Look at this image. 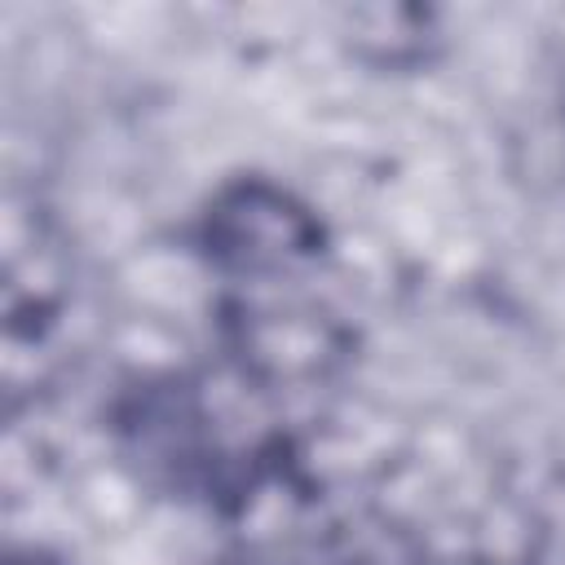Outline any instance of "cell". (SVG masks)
Segmentation results:
<instances>
[{"instance_id": "obj_1", "label": "cell", "mask_w": 565, "mask_h": 565, "mask_svg": "<svg viewBox=\"0 0 565 565\" xmlns=\"http://www.w3.org/2000/svg\"><path fill=\"white\" fill-rule=\"evenodd\" d=\"M216 252L243 269H278L309 252V221L269 190H238L216 207Z\"/></svg>"}]
</instances>
